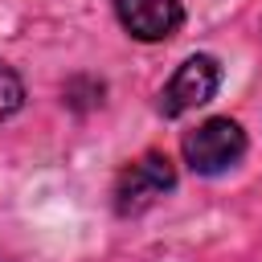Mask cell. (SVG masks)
<instances>
[{
  "label": "cell",
  "mask_w": 262,
  "mask_h": 262,
  "mask_svg": "<svg viewBox=\"0 0 262 262\" xmlns=\"http://www.w3.org/2000/svg\"><path fill=\"white\" fill-rule=\"evenodd\" d=\"M217 82H221L217 57H209V53L188 57V61L172 74V82L160 90V115H164V119H180L184 111L209 102V98L217 94Z\"/></svg>",
  "instance_id": "3"
},
{
  "label": "cell",
  "mask_w": 262,
  "mask_h": 262,
  "mask_svg": "<svg viewBox=\"0 0 262 262\" xmlns=\"http://www.w3.org/2000/svg\"><path fill=\"white\" fill-rule=\"evenodd\" d=\"M184 160L192 172L201 176H217L225 168H233L246 156V131L233 119H205L196 131L184 135Z\"/></svg>",
  "instance_id": "2"
},
{
  "label": "cell",
  "mask_w": 262,
  "mask_h": 262,
  "mask_svg": "<svg viewBox=\"0 0 262 262\" xmlns=\"http://www.w3.org/2000/svg\"><path fill=\"white\" fill-rule=\"evenodd\" d=\"M123 29L139 41H168L184 25L180 0H115Z\"/></svg>",
  "instance_id": "4"
},
{
  "label": "cell",
  "mask_w": 262,
  "mask_h": 262,
  "mask_svg": "<svg viewBox=\"0 0 262 262\" xmlns=\"http://www.w3.org/2000/svg\"><path fill=\"white\" fill-rule=\"evenodd\" d=\"M20 106H25V82H20L8 66H0V123L12 119Z\"/></svg>",
  "instance_id": "5"
},
{
  "label": "cell",
  "mask_w": 262,
  "mask_h": 262,
  "mask_svg": "<svg viewBox=\"0 0 262 262\" xmlns=\"http://www.w3.org/2000/svg\"><path fill=\"white\" fill-rule=\"evenodd\" d=\"M172 184H176L172 160L164 151H143L115 180V213L119 217H135V213L151 209L164 192H172Z\"/></svg>",
  "instance_id": "1"
}]
</instances>
